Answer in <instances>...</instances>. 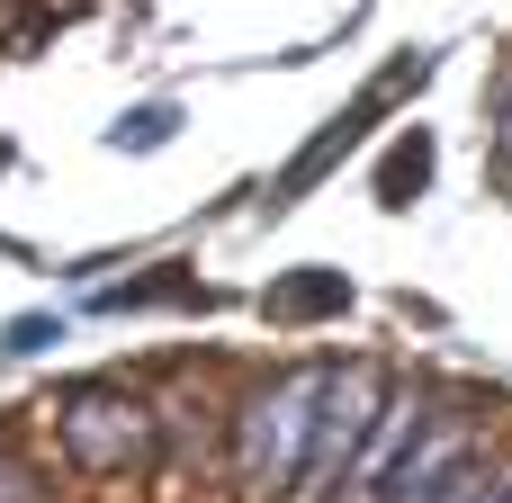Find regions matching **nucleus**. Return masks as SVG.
<instances>
[{"instance_id":"1","label":"nucleus","mask_w":512,"mask_h":503,"mask_svg":"<svg viewBox=\"0 0 512 503\" xmlns=\"http://www.w3.org/2000/svg\"><path fill=\"white\" fill-rule=\"evenodd\" d=\"M315 423H324V369H297V378H270L243 423H234V459L252 477V495H297L306 468H315Z\"/></svg>"},{"instance_id":"2","label":"nucleus","mask_w":512,"mask_h":503,"mask_svg":"<svg viewBox=\"0 0 512 503\" xmlns=\"http://www.w3.org/2000/svg\"><path fill=\"white\" fill-rule=\"evenodd\" d=\"M486 477H495L486 423H441L432 432V414H423V432L405 441V459H396V477H387L378 503H468Z\"/></svg>"},{"instance_id":"3","label":"nucleus","mask_w":512,"mask_h":503,"mask_svg":"<svg viewBox=\"0 0 512 503\" xmlns=\"http://www.w3.org/2000/svg\"><path fill=\"white\" fill-rule=\"evenodd\" d=\"M63 450L81 468H144L153 459V414L135 396H117V387H81L63 405Z\"/></svg>"},{"instance_id":"4","label":"nucleus","mask_w":512,"mask_h":503,"mask_svg":"<svg viewBox=\"0 0 512 503\" xmlns=\"http://www.w3.org/2000/svg\"><path fill=\"white\" fill-rule=\"evenodd\" d=\"M423 72H432L423 54H405V63H387V81H378V90H369L360 108H342V117H333V126H324V135L306 144V162H288V171H279V198H306V189H315V180H324V171H333V162L351 153V135H360V126H369L378 108H396V99H405V90H414Z\"/></svg>"},{"instance_id":"5","label":"nucleus","mask_w":512,"mask_h":503,"mask_svg":"<svg viewBox=\"0 0 512 503\" xmlns=\"http://www.w3.org/2000/svg\"><path fill=\"white\" fill-rule=\"evenodd\" d=\"M261 315L270 324H333V315H351V279L342 270H279Z\"/></svg>"},{"instance_id":"6","label":"nucleus","mask_w":512,"mask_h":503,"mask_svg":"<svg viewBox=\"0 0 512 503\" xmlns=\"http://www.w3.org/2000/svg\"><path fill=\"white\" fill-rule=\"evenodd\" d=\"M432 171H441L432 126H405V135H396V153L378 162V207H414V198L432 189Z\"/></svg>"},{"instance_id":"7","label":"nucleus","mask_w":512,"mask_h":503,"mask_svg":"<svg viewBox=\"0 0 512 503\" xmlns=\"http://www.w3.org/2000/svg\"><path fill=\"white\" fill-rule=\"evenodd\" d=\"M90 306H99V315H135V306H207V288H198V270L162 261V270H135L126 288H99Z\"/></svg>"},{"instance_id":"8","label":"nucleus","mask_w":512,"mask_h":503,"mask_svg":"<svg viewBox=\"0 0 512 503\" xmlns=\"http://www.w3.org/2000/svg\"><path fill=\"white\" fill-rule=\"evenodd\" d=\"M162 135H180V108H171V99H162V108H135V117H117V135H108V144H117V153H153Z\"/></svg>"},{"instance_id":"9","label":"nucleus","mask_w":512,"mask_h":503,"mask_svg":"<svg viewBox=\"0 0 512 503\" xmlns=\"http://www.w3.org/2000/svg\"><path fill=\"white\" fill-rule=\"evenodd\" d=\"M0 503H45V495H36V477H27L9 450H0Z\"/></svg>"},{"instance_id":"10","label":"nucleus","mask_w":512,"mask_h":503,"mask_svg":"<svg viewBox=\"0 0 512 503\" xmlns=\"http://www.w3.org/2000/svg\"><path fill=\"white\" fill-rule=\"evenodd\" d=\"M36 342H54V324H45V315H27V324H9V333H0V351H36Z\"/></svg>"},{"instance_id":"11","label":"nucleus","mask_w":512,"mask_h":503,"mask_svg":"<svg viewBox=\"0 0 512 503\" xmlns=\"http://www.w3.org/2000/svg\"><path fill=\"white\" fill-rule=\"evenodd\" d=\"M468 503H512V486H504V477H486V486H477Z\"/></svg>"}]
</instances>
